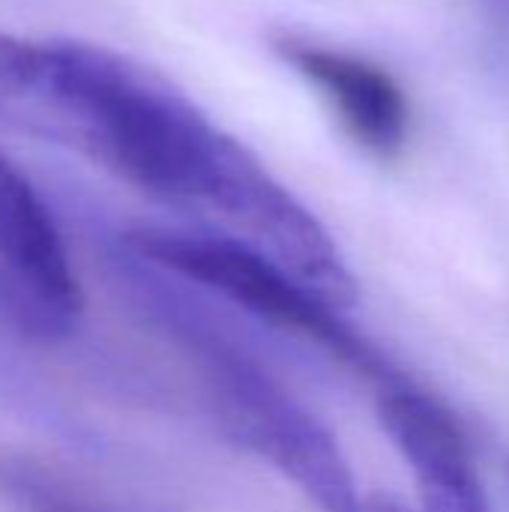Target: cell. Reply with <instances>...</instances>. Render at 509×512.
Here are the masks:
<instances>
[{
    "label": "cell",
    "mask_w": 509,
    "mask_h": 512,
    "mask_svg": "<svg viewBox=\"0 0 509 512\" xmlns=\"http://www.w3.org/2000/svg\"><path fill=\"white\" fill-rule=\"evenodd\" d=\"M0 510L3 512H150L108 495L75 474L24 456L0 453Z\"/></svg>",
    "instance_id": "cell-7"
},
{
    "label": "cell",
    "mask_w": 509,
    "mask_h": 512,
    "mask_svg": "<svg viewBox=\"0 0 509 512\" xmlns=\"http://www.w3.org/2000/svg\"><path fill=\"white\" fill-rule=\"evenodd\" d=\"M0 126L225 225L336 309L357 303V282L318 216L165 75L120 51L0 33Z\"/></svg>",
    "instance_id": "cell-1"
},
{
    "label": "cell",
    "mask_w": 509,
    "mask_h": 512,
    "mask_svg": "<svg viewBox=\"0 0 509 512\" xmlns=\"http://www.w3.org/2000/svg\"><path fill=\"white\" fill-rule=\"evenodd\" d=\"M0 309L21 327L60 336L81 312L63 234L36 186L0 153Z\"/></svg>",
    "instance_id": "cell-4"
},
{
    "label": "cell",
    "mask_w": 509,
    "mask_h": 512,
    "mask_svg": "<svg viewBox=\"0 0 509 512\" xmlns=\"http://www.w3.org/2000/svg\"><path fill=\"white\" fill-rule=\"evenodd\" d=\"M117 291L198 372L231 441L276 468L321 512H360L357 483L333 432L279 381L255 339L189 282L153 267L123 270Z\"/></svg>",
    "instance_id": "cell-2"
},
{
    "label": "cell",
    "mask_w": 509,
    "mask_h": 512,
    "mask_svg": "<svg viewBox=\"0 0 509 512\" xmlns=\"http://www.w3.org/2000/svg\"><path fill=\"white\" fill-rule=\"evenodd\" d=\"M120 243L201 294L216 297L273 330L318 345L378 387L402 378L390 360L342 318V309L291 276L267 252L225 231L135 225L120 234Z\"/></svg>",
    "instance_id": "cell-3"
},
{
    "label": "cell",
    "mask_w": 509,
    "mask_h": 512,
    "mask_svg": "<svg viewBox=\"0 0 509 512\" xmlns=\"http://www.w3.org/2000/svg\"><path fill=\"white\" fill-rule=\"evenodd\" d=\"M378 414L420 486L423 510L492 512L468 438L438 399L402 378L381 387Z\"/></svg>",
    "instance_id": "cell-6"
},
{
    "label": "cell",
    "mask_w": 509,
    "mask_h": 512,
    "mask_svg": "<svg viewBox=\"0 0 509 512\" xmlns=\"http://www.w3.org/2000/svg\"><path fill=\"white\" fill-rule=\"evenodd\" d=\"M273 51L327 102L360 150L375 159H396L405 150L411 108L405 90L384 66L297 33H276Z\"/></svg>",
    "instance_id": "cell-5"
},
{
    "label": "cell",
    "mask_w": 509,
    "mask_h": 512,
    "mask_svg": "<svg viewBox=\"0 0 509 512\" xmlns=\"http://www.w3.org/2000/svg\"><path fill=\"white\" fill-rule=\"evenodd\" d=\"M501 3H504V6H509V0H501Z\"/></svg>",
    "instance_id": "cell-9"
},
{
    "label": "cell",
    "mask_w": 509,
    "mask_h": 512,
    "mask_svg": "<svg viewBox=\"0 0 509 512\" xmlns=\"http://www.w3.org/2000/svg\"><path fill=\"white\" fill-rule=\"evenodd\" d=\"M369 512H405L393 498H384V495H378V498H372V504H369Z\"/></svg>",
    "instance_id": "cell-8"
}]
</instances>
